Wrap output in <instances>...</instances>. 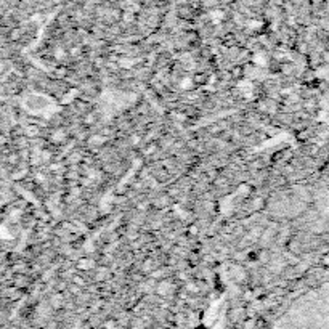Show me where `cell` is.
Segmentation results:
<instances>
[{
    "instance_id": "obj_1",
    "label": "cell",
    "mask_w": 329,
    "mask_h": 329,
    "mask_svg": "<svg viewBox=\"0 0 329 329\" xmlns=\"http://www.w3.org/2000/svg\"><path fill=\"white\" fill-rule=\"evenodd\" d=\"M181 85H183V89H190V85H193V82L191 81H183Z\"/></svg>"
}]
</instances>
